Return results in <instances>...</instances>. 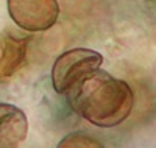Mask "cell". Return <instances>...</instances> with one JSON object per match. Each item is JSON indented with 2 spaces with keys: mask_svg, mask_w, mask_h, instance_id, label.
I'll list each match as a JSON object with an SVG mask.
<instances>
[{
  "mask_svg": "<svg viewBox=\"0 0 156 148\" xmlns=\"http://www.w3.org/2000/svg\"><path fill=\"white\" fill-rule=\"evenodd\" d=\"M103 56L89 48H72L64 51L51 67V86L59 95H67L69 90L84 76L100 69Z\"/></svg>",
  "mask_w": 156,
  "mask_h": 148,
  "instance_id": "2",
  "label": "cell"
},
{
  "mask_svg": "<svg viewBox=\"0 0 156 148\" xmlns=\"http://www.w3.org/2000/svg\"><path fill=\"white\" fill-rule=\"evenodd\" d=\"M28 134L27 115L17 106L0 103V148H19Z\"/></svg>",
  "mask_w": 156,
  "mask_h": 148,
  "instance_id": "4",
  "label": "cell"
},
{
  "mask_svg": "<svg viewBox=\"0 0 156 148\" xmlns=\"http://www.w3.org/2000/svg\"><path fill=\"white\" fill-rule=\"evenodd\" d=\"M27 37H6L0 50V83L8 81L20 67L27 56Z\"/></svg>",
  "mask_w": 156,
  "mask_h": 148,
  "instance_id": "5",
  "label": "cell"
},
{
  "mask_svg": "<svg viewBox=\"0 0 156 148\" xmlns=\"http://www.w3.org/2000/svg\"><path fill=\"white\" fill-rule=\"evenodd\" d=\"M56 148H105L100 140L86 132H70L64 137Z\"/></svg>",
  "mask_w": 156,
  "mask_h": 148,
  "instance_id": "6",
  "label": "cell"
},
{
  "mask_svg": "<svg viewBox=\"0 0 156 148\" xmlns=\"http://www.w3.org/2000/svg\"><path fill=\"white\" fill-rule=\"evenodd\" d=\"M67 98L78 115L100 128L120 125L134 106V93L128 83L100 69L75 84Z\"/></svg>",
  "mask_w": 156,
  "mask_h": 148,
  "instance_id": "1",
  "label": "cell"
},
{
  "mask_svg": "<svg viewBox=\"0 0 156 148\" xmlns=\"http://www.w3.org/2000/svg\"><path fill=\"white\" fill-rule=\"evenodd\" d=\"M8 12L20 28L44 31L55 25L59 6L56 0H8Z\"/></svg>",
  "mask_w": 156,
  "mask_h": 148,
  "instance_id": "3",
  "label": "cell"
}]
</instances>
